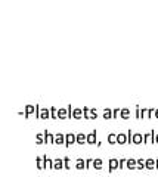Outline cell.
Wrapping results in <instances>:
<instances>
[{
  "label": "cell",
  "mask_w": 158,
  "mask_h": 177,
  "mask_svg": "<svg viewBox=\"0 0 158 177\" xmlns=\"http://www.w3.org/2000/svg\"><path fill=\"white\" fill-rule=\"evenodd\" d=\"M120 111L121 109H112V118H117L118 114H120Z\"/></svg>",
  "instance_id": "cell-32"
},
{
  "label": "cell",
  "mask_w": 158,
  "mask_h": 177,
  "mask_svg": "<svg viewBox=\"0 0 158 177\" xmlns=\"http://www.w3.org/2000/svg\"><path fill=\"white\" fill-rule=\"evenodd\" d=\"M53 168L55 170H62L64 168V160H61V158L53 160Z\"/></svg>",
  "instance_id": "cell-9"
},
{
  "label": "cell",
  "mask_w": 158,
  "mask_h": 177,
  "mask_svg": "<svg viewBox=\"0 0 158 177\" xmlns=\"http://www.w3.org/2000/svg\"><path fill=\"white\" fill-rule=\"evenodd\" d=\"M74 143H77V134H74V133H66L65 134V146L68 148Z\"/></svg>",
  "instance_id": "cell-1"
},
{
  "label": "cell",
  "mask_w": 158,
  "mask_h": 177,
  "mask_svg": "<svg viewBox=\"0 0 158 177\" xmlns=\"http://www.w3.org/2000/svg\"><path fill=\"white\" fill-rule=\"evenodd\" d=\"M58 118L64 120V118H68V109H65V108H61L58 111Z\"/></svg>",
  "instance_id": "cell-11"
},
{
  "label": "cell",
  "mask_w": 158,
  "mask_h": 177,
  "mask_svg": "<svg viewBox=\"0 0 158 177\" xmlns=\"http://www.w3.org/2000/svg\"><path fill=\"white\" fill-rule=\"evenodd\" d=\"M118 142V137H117V134L115 133H109L108 134V143H111V145H115Z\"/></svg>",
  "instance_id": "cell-12"
},
{
  "label": "cell",
  "mask_w": 158,
  "mask_h": 177,
  "mask_svg": "<svg viewBox=\"0 0 158 177\" xmlns=\"http://www.w3.org/2000/svg\"><path fill=\"white\" fill-rule=\"evenodd\" d=\"M38 118H41V120H48V118H50V109H48V108H43V109H40Z\"/></svg>",
  "instance_id": "cell-3"
},
{
  "label": "cell",
  "mask_w": 158,
  "mask_h": 177,
  "mask_svg": "<svg viewBox=\"0 0 158 177\" xmlns=\"http://www.w3.org/2000/svg\"><path fill=\"white\" fill-rule=\"evenodd\" d=\"M143 142H145V143H152V142H154V131L146 133V134L143 136Z\"/></svg>",
  "instance_id": "cell-14"
},
{
  "label": "cell",
  "mask_w": 158,
  "mask_h": 177,
  "mask_svg": "<svg viewBox=\"0 0 158 177\" xmlns=\"http://www.w3.org/2000/svg\"><path fill=\"white\" fill-rule=\"evenodd\" d=\"M50 118H58V109L55 106L50 108Z\"/></svg>",
  "instance_id": "cell-28"
},
{
  "label": "cell",
  "mask_w": 158,
  "mask_h": 177,
  "mask_svg": "<svg viewBox=\"0 0 158 177\" xmlns=\"http://www.w3.org/2000/svg\"><path fill=\"white\" fill-rule=\"evenodd\" d=\"M117 137H118V143H120V145L127 143V136H126V134H123V133H118Z\"/></svg>",
  "instance_id": "cell-22"
},
{
  "label": "cell",
  "mask_w": 158,
  "mask_h": 177,
  "mask_svg": "<svg viewBox=\"0 0 158 177\" xmlns=\"http://www.w3.org/2000/svg\"><path fill=\"white\" fill-rule=\"evenodd\" d=\"M36 140H37L38 145L44 143V133H37V134H36Z\"/></svg>",
  "instance_id": "cell-23"
},
{
  "label": "cell",
  "mask_w": 158,
  "mask_h": 177,
  "mask_svg": "<svg viewBox=\"0 0 158 177\" xmlns=\"http://www.w3.org/2000/svg\"><path fill=\"white\" fill-rule=\"evenodd\" d=\"M95 142H96V130L90 131L87 134V143L89 145H95Z\"/></svg>",
  "instance_id": "cell-6"
},
{
  "label": "cell",
  "mask_w": 158,
  "mask_h": 177,
  "mask_svg": "<svg viewBox=\"0 0 158 177\" xmlns=\"http://www.w3.org/2000/svg\"><path fill=\"white\" fill-rule=\"evenodd\" d=\"M77 143H78V145L87 143V136L84 134V133H78V134H77Z\"/></svg>",
  "instance_id": "cell-10"
},
{
  "label": "cell",
  "mask_w": 158,
  "mask_h": 177,
  "mask_svg": "<svg viewBox=\"0 0 158 177\" xmlns=\"http://www.w3.org/2000/svg\"><path fill=\"white\" fill-rule=\"evenodd\" d=\"M66 109H68V118H71V117H73V112H71V105H68V108H66Z\"/></svg>",
  "instance_id": "cell-35"
},
{
  "label": "cell",
  "mask_w": 158,
  "mask_h": 177,
  "mask_svg": "<svg viewBox=\"0 0 158 177\" xmlns=\"http://www.w3.org/2000/svg\"><path fill=\"white\" fill-rule=\"evenodd\" d=\"M44 143H55V134H52L50 131L44 130Z\"/></svg>",
  "instance_id": "cell-2"
},
{
  "label": "cell",
  "mask_w": 158,
  "mask_h": 177,
  "mask_svg": "<svg viewBox=\"0 0 158 177\" xmlns=\"http://www.w3.org/2000/svg\"><path fill=\"white\" fill-rule=\"evenodd\" d=\"M126 164H127V160H126V158H121V160H120V168L126 167Z\"/></svg>",
  "instance_id": "cell-33"
},
{
  "label": "cell",
  "mask_w": 158,
  "mask_h": 177,
  "mask_svg": "<svg viewBox=\"0 0 158 177\" xmlns=\"http://www.w3.org/2000/svg\"><path fill=\"white\" fill-rule=\"evenodd\" d=\"M145 167L149 168V170H154V168H155V162H154V160H151V158L145 160Z\"/></svg>",
  "instance_id": "cell-21"
},
{
  "label": "cell",
  "mask_w": 158,
  "mask_h": 177,
  "mask_svg": "<svg viewBox=\"0 0 158 177\" xmlns=\"http://www.w3.org/2000/svg\"><path fill=\"white\" fill-rule=\"evenodd\" d=\"M33 112H36V106L34 105H27L25 106V118H28L30 114H33Z\"/></svg>",
  "instance_id": "cell-15"
},
{
  "label": "cell",
  "mask_w": 158,
  "mask_h": 177,
  "mask_svg": "<svg viewBox=\"0 0 158 177\" xmlns=\"http://www.w3.org/2000/svg\"><path fill=\"white\" fill-rule=\"evenodd\" d=\"M136 165H138V161H136V160H133V158H129V160H127V164H126L127 168L133 170V168H136Z\"/></svg>",
  "instance_id": "cell-17"
},
{
  "label": "cell",
  "mask_w": 158,
  "mask_h": 177,
  "mask_svg": "<svg viewBox=\"0 0 158 177\" xmlns=\"http://www.w3.org/2000/svg\"><path fill=\"white\" fill-rule=\"evenodd\" d=\"M139 170H143V168H146L145 167V160H138V165H136Z\"/></svg>",
  "instance_id": "cell-29"
},
{
  "label": "cell",
  "mask_w": 158,
  "mask_h": 177,
  "mask_svg": "<svg viewBox=\"0 0 158 177\" xmlns=\"http://www.w3.org/2000/svg\"><path fill=\"white\" fill-rule=\"evenodd\" d=\"M155 142H157V143H158V134H157V136H155Z\"/></svg>",
  "instance_id": "cell-37"
},
{
  "label": "cell",
  "mask_w": 158,
  "mask_h": 177,
  "mask_svg": "<svg viewBox=\"0 0 158 177\" xmlns=\"http://www.w3.org/2000/svg\"><path fill=\"white\" fill-rule=\"evenodd\" d=\"M89 117H90V120L98 118V112H96V109H95V108H92V109L89 111Z\"/></svg>",
  "instance_id": "cell-26"
},
{
  "label": "cell",
  "mask_w": 158,
  "mask_h": 177,
  "mask_svg": "<svg viewBox=\"0 0 158 177\" xmlns=\"http://www.w3.org/2000/svg\"><path fill=\"white\" fill-rule=\"evenodd\" d=\"M152 114H154V109H142V118L143 115H146V118H151Z\"/></svg>",
  "instance_id": "cell-25"
},
{
  "label": "cell",
  "mask_w": 158,
  "mask_h": 177,
  "mask_svg": "<svg viewBox=\"0 0 158 177\" xmlns=\"http://www.w3.org/2000/svg\"><path fill=\"white\" fill-rule=\"evenodd\" d=\"M155 117H157V118H158V109H157V111H155Z\"/></svg>",
  "instance_id": "cell-36"
},
{
  "label": "cell",
  "mask_w": 158,
  "mask_h": 177,
  "mask_svg": "<svg viewBox=\"0 0 158 177\" xmlns=\"http://www.w3.org/2000/svg\"><path fill=\"white\" fill-rule=\"evenodd\" d=\"M76 168H77V170H84V168H86V160L78 158L77 162H76Z\"/></svg>",
  "instance_id": "cell-18"
},
{
  "label": "cell",
  "mask_w": 158,
  "mask_h": 177,
  "mask_svg": "<svg viewBox=\"0 0 158 177\" xmlns=\"http://www.w3.org/2000/svg\"><path fill=\"white\" fill-rule=\"evenodd\" d=\"M120 117H121L123 120H127V118L130 117V109H129V108H123V109L120 111Z\"/></svg>",
  "instance_id": "cell-16"
},
{
  "label": "cell",
  "mask_w": 158,
  "mask_h": 177,
  "mask_svg": "<svg viewBox=\"0 0 158 177\" xmlns=\"http://www.w3.org/2000/svg\"><path fill=\"white\" fill-rule=\"evenodd\" d=\"M155 167H158V160H157V161H155Z\"/></svg>",
  "instance_id": "cell-38"
},
{
  "label": "cell",
  "mask_w": 158,
  "mask_h": 177,
  "mask_svg": "<svg viewBox=\"0 0 158 177\" xmlns=\"http://www.w3.org/2000/svg\"><path fill=\"white\" fill-rule=\"evenodd\" d=\"M142 142H143V136L141 134V133H133L131 143H134V145H141Z\"/></svg>",
  "instance_id": "cell-4"
},
{
  "label": "cell",
  "mask_w": 158,
  "mask_h": 177,
  "mask_svg": "<svg viewBox=\"0 0 158 177\" xmlns=\"http://www.w3.org/2000/svg\"><path fill=\"white\" fill-rule=\"evenodd\" d=\"M89 111H90V108L83 106V112H84V118H86V120H90V117H89Z\"/></svg>",
  "instance_id": "cell-30"
},
{
  "label": "cell",
  "mask_w": 158,
  "mask_h": 177,
  "mask_svg": "<svg viewBox=\"0 0 158 177\" xmlns=\"http://www.w3.org/2000/svg\"><path fill=\"white\" fill-rule=\"evenodd\" d=\"M103 118L105 120H111L112 118V109H109V108L103 109Z\"/></svg>",
  "instance_id": "cell-20"
},
{
  "label": "cell",
  "mask_w": 158,
  "mask_h": 177,
  "mask_svg": "<svg viewBox=\"0 0 158 177\" xmlns=\"http://www.w3.org/2000/svg\"><path fill=\"white\" fill-rule=\"evenodd\" d=\"M108 164H109V170H111V171H114V170L120 168V161H118V160H115V158H111Z\"/></svg>",
  "instance_id": "cell-5"
},
{
  "label": "cell",
  "mask_w": 158,
  "mask_h": 177,
  "mask_svg": "<svg viewBox=\"0 0 158 177\" xmlns=\"http://www.w3.org/2000/svg\"><path fill=\"white\" fill-rule=\"evenodd\" d=\"M93 167H95L96 170H101V168H102V160H101V158L93 160Z\"/></svg>",
  "instance_id": "cell-24"
},
{
  "label": "cell",
  "mask_w": 158,
  "mask_h": 177,
  "mask_svg": "<svg viewBox=\"0 0 158 177\" xmlns=\"http://www.w3.org/2000/svg\"><path fill=\"white\" fill-rule=\"evenodd\" d=\"M83 115H84L83 109H80V108H76V109H73V118H76V120H80Z\"/></svg>",
  "instance_id": "cell-8"
},
{
  "label": "cell",
  "mask_w": 158,
  "mask_h": 177,
  "mask_svg": "<svg viewBox=\"0 0 158 177\" xmlns=\"http://www.w3.org/2000/svg\"><path fill=\"white\" fill-rule=\"evenodd\" d=\"M55 143L56 145H65V134H62V133L55 134Z\"/></svg>",
  "instance_id": "cell-7"
},
{
  "label": "cell",
  "mask_w": 158,
  "mask_h": 177,
  "mask_svg": "<svg viewBox=\"0 0 158 177\" xmlns=\"http://www.w3.org/2000/svg\"><path fill=\"white\" fill-rule=\"evenodd\" d=\"M44 157V167L46 168H53V160L48 158V155H43Z\"/></svg>",
  "instance_id": "cell-19"
},
{
  "label": "cell",
  "mask_w": 158,
  "mask_h": 177,
  "mask_svg": "<svg viewBox=\"0 0 158 177\" xmlns=\"http://www.w3.org/2000/svg\"><path fill=\"white\" fill-rule=\"evenodd\" d=\"M36 164H37V168L38 170L46 168V167H44V157H37L36 158Z\"/></svg>",
  "instance_id": "cell-13"
},
{
  "label": "cell",
  "mask_w": 158,
  "mask_h": 177,
  "mask_svg": "<svg viewBox=\"0 0 158 177\" xmlns=\"http://www.w3.org/2000/svg\"><path fill=\"white\" fill-rule=\"evenodd\" d=\"M64 168H66V170H70V168H71V161H70L68 157H65V158H64Z\"/></svg>",
  "instance_id": "cell-27"
},
{
  "label": "cell",
  "mask_w": 158,
  "mask_h": 177,
  "mask_svg": "<svg viewBox=\"0 0 158 177\" xmlns=\"http://www.w3.org/2000/svg\"><path fill=\"white\" fill-rule=\"evenodd\" d=\"M93 164V160H86V170L87 168H90V165Z\"/></svg>",
  "instance_id": "cell-34"
},
{
  "label": "cell",
  "mask_w": 158,
  "mask_h": 177,
  "mask_svg": "<svg viewBox=\"0 0 158 177\" xmlns=\"http://www.w3.org/2000/svg\"><path fill=\"white\" fill-rule=\"evenodd\" d=\"M131 139H133V131L129 128V131H127V142L130 143V142H131Z\"/></svg>",
  "instance_id": "cell-31"
}]
</instances>
